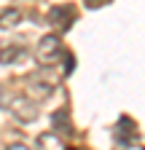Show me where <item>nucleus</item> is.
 <instances>
[{
    "instance_id": "2",
    "label": "nucleus",
    "mask_w": 145,
    "mask_h": 150,
    "mask_svg": "<svg viewBox=\"0 0 145 150\" xmlns=\"http://www.w3.org/2000/svg\"><path fill=\"white\" fill-rule=\"evenodd\" d=\"M19 22H22V11H19V8H8V11L0 13V27H3V30L16 27Z\"/></svg>"
},
{
    "instance_id": "1",
    "label": "nucleus",
    "mask_w": 145,
    "mask_h": 150,
    "mask_svg": "<svg viewBox=\"0 0 145 150\" xmlns=\"http://www.w3.org/2000/svg\"><path fill=\"white\" fill-rule=\"evenodd\" d=\"M59 54H62V40H59L57 35L41 38L38 48H35V56H38V62H41V64H54Z\"/></svg>"
},
{
    "instance_id": "4",
    "label": "nucleus",
    "mask_w": 145,
    "mask_h": 150,
    "mask_svg": "<svg viewBox=\"0 0 145 150\" xmlns=\"http://www.w3.org/2000/svg\"><path fill=\"white\" fill-rule=\"evenodd\" d=\"M86 3H89V8H100L105 3H110V0H86Z\"/></svg>"
},
{
    "instance_id": "5",
    "label": "nucleus",
    "mask_w": 145,
    "mask_h": 150,
    "mask_svg": "<svg viewBox=\"0 0 145 150\" xmlns=\"http://www.w3.org/2000/svg\"><path fill=\"white\" fill-rule=\"evenodd\" d=\"M8 150H30V147H24V145H11Z\"/></svg>"
},
{
    "instance_id": "3",
    "label": "nucleus",
    "mask_w": 145,
    "mask_h": 150,
    "mask_svg": "<svg viewBox=\"0 0 145 150\" xmlns=\"http://www.w3.org/2000/svg\"><path fill=\"white\" fill-rule=\"evenodd\" d=\"M38 142L43 145V150H62V142L57 139V134H41Z\"/></svg>"
}]
</instances>
